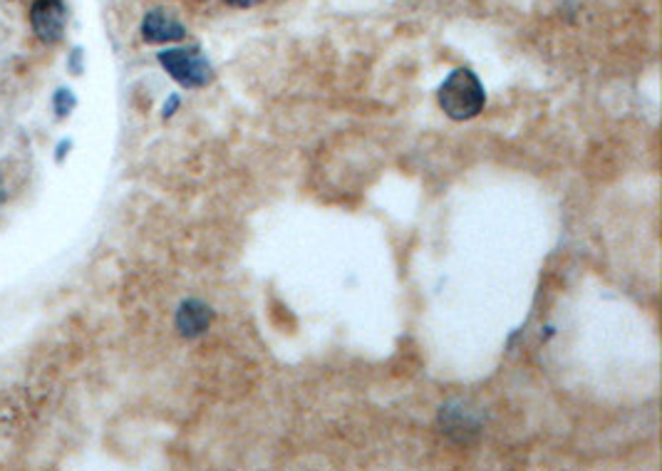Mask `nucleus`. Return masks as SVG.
Instances as JSON below:
<instances>
[{
	"mask_svg": "<svg viewBox=\"0 0 662 471\" xmlns=\"http://www.w3.org/2000/svg\"><path fill=\"white\" fill-rule=\"evenodd\" d=\"M484 102L486 92L472 70H454L439 87V107L444 109V115L457 119V122L480 115Z\"/></svg>",
	"mask_w": 662,
	"mask_h": 471,
	"instance_id": "1",
	"label": "nucleus"
},
{
	"mask_svg": "<svg viewBox=\"0 0 662 471\" xmlns=\"http://www.w3.org/2000/svg\"><path fill=\"white\" fill-rule=\"evenodd\" d=\"M159 62L181 87H204L214 80L209 60L197 48H169L159 52Z\"/></svg>",
	"mask_w": 662,
	"mask_h": 471,
	"instance_id": "2",
	"label": "nucleus"
},
{
	"mask_svg": "<svg viewBox=\"0 0 662 471\" xmlns=\"http://www.w3.org/2000/svg\"><path fill=\"white\" fill-rule=\"evenodd\" d=\"M70 10L65 6V0H36L30 8V26L32 32L52 46V42H60L65 36V28H68Z\"/></svg>",
	"mask_w": 662,
	"mask_h": 471,
	"instance_id": "3",
	"label": "nucleus"
},
{
	"mask_svg": "<svg viewBox=\"0 0 662 471\" xmlns=\"http://www.w3.org/2000/svg\"><path fill=\"white\" fill-rule=\"evenodd\" d=\"M142 38L151 42V46H159V42L184 40L187 38V30L167 10H149L142 20Z\"/></svg>",
	"mask_w": 662,
	"mask_h": 471,
	"instance_id": "4",
	"label": "nucleus"
},
{
	"mask_svg": "<svg viewBox=\"0 0 662 471\" xmlns=\"http://www.w3.org/2000/svg\"><path fill=\"white\" fill-rule=\"evenodd\" d=\"M211 321H214V311L197 298L184 301L177 311V331L181 337H187V341H191V337H199L209 331Z\"/></svg>",
	"mask_w": 662,
	"mask_h": 471,
	"instance_id": "5",
	"label": "nucleus"
},
{
	"mask_svg": "<svg viewBox=\"0 0 662 471\" xmlns=\"http://www.w3.org/2000/svg\"><path fill=\"white\" fill-rule=\"evenodd\" d=\"M75 105H78V97H75L68 87H60V90L56 92V115L60 119L68 117L75 109Z\"/></svg>",
	"mask_w": 662,
	"mask_h": 471,
	"instance_id": "6",
	"label": "nucleus"
},
{
	"mask_svg": "<svg viewBox=\"0 0 662 471\" xmlns=\"http://www.w3.org/2000/svg\"><path fill=\"white\" fill-rule=\"evenodd\" d=\"M224 3H229L234 8H254L258 3H264V0H224Z\"/></svg>",
	"mask_w": 662,
	"mask_h": 471,
	"instance_id": "7",
	"label": "nucleus"
},
{
	"mask_svg": "<svg viewBox=\"0 0 662 471\" xmlns=\"http://www.w3.org/2000/svg\"><path fill=\"white\" fill-rule=\"evenodd\" d=\"M177 107H179V97H177V95H171V97H169V107H165V112H161V115L171 117V115H174V109H177Z\"/></svg>",
	"mask_w": 662,
	"mask_h": 471,
	"instance_id": "8",
	"label": "nucleus"
},
{
	"mask_svg": "<svg viewBox=\"0 0 662 471\" xmlns=\"http://www.w3.org/2000/svg\"><path fill=\"white\" fill-rule=\"evenodd\" d=\"M70 147H72V145H70V139H65V141H62V147H58V151H56L58 161L65 159V155H68V149H70Z\"/></svg>",
	"mask_w": 662,
	"mask_h": 471,
	"instance_id": "9",
	"label": "nucleus"
}]
</instances>
